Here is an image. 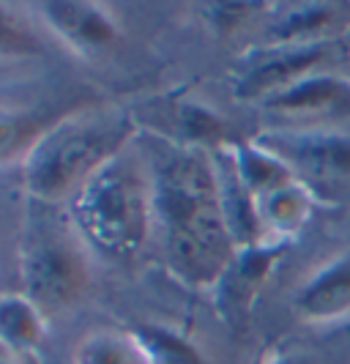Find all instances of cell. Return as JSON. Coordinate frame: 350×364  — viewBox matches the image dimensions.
<instances>
[{
    "label": "cell",
    "instance_id": "obj_15",
    "mask_svg": "<svg viewBox=\"0 0 350 364\" xmlns=\"http://www.w3.org/2000/svg\"><path fill=\"white\" fill-rule=\"evenodd\" d=\"M315 198L304 181H295L290 186H282L260 200L263 225L277 233L279 241L295 236L312 217Z\"/></svg>",
    "mask_w": 350,
    "mask_h": 364
},
{
    "label": "cell",
    "instance_id": "obj_8",
    "mask_svg": "<svg viewBox=\"0 0 350 364\" xmlns=\"http://www.w3.org/2000/svg\"><path fill=\"white\" fill-rule=\"evenodd\" d=\"M44 25L80 55H96L118 41L115 19L88 0H47L38 6Z\"/></svg>",
    "mask_w": 350,
    "mask_h": 364
},
{
    "label": "cell",
    "instance_id": "obj_19",
    "mask_svg": "<svg viewBox=\"0 0 350 364\" xmlns=\"http://www.w3.org/2000/svg\"><path fill=\"white\" fill-rule=\"evenodd\" d=\"M44 50L47 47L36 31L6 3H0V58H38Z\"/></svg>",
    "mask_w": 350,
    "mask_h": 364
},
{
    "label": "cell",
    "instance_id": "obj_7",
    "mask_svg": "<svg viewBox=\"0 0 350 364\" xmlns=\"http://www.w3.org/2000/svg\"><path fill=\"white\" fill-rule=\"evenodd\" d=\"M255 140L282 156L298 178H329L350 173V140L342 134H329L326 129H274L263 132Z\"/></svg>",
    "mask_w": 350,
    "mask_h": 364
},
{
    "label": "cell",
    "instance_id": "obj_6",
    "mask_svg": "<svg viewBox=\"0 0 350 364\" xmlns=\"http://www.w3.org/2000/svg\"><path fill=\"white\" fill-rule=\"evenodd\" d=\"M263 109L279 121L304 124V129H320L323 124L350 121V80L337 74L317 72L293 88L263 102Z\"/></svg>",
    "mask_w": 350,
    "mask_h": 364
},
{
    "label": "cell",
    "instance_id": "obj_14",
    "mask_svg": "<svg viewBox=\"0 0 350 364\" xmlns=\"http://www.w3.org/2000/svg\"><path fill=\"white\" fill-rule=\"evenodd\" d=\"M129 337L146 364H208L203 350L175 328L137 323Z\"/></svg>",
    "mask_w": 350,
    "mask_h": 364
},
{
    "label": "cell",
    "instance_id": "obj_5",
    "mask_svg": "<svg viewBox=\"0 0 350 364\" xmlns=\"http://www.w3.org/2000/svg\"><path fill=\"white\" fill-rule=\"evenodd\" d=\"M339 50L337 41L298 44V47H266L244 69L236 82V96L241 102H268L271 96L293 88L317 72H326V63Z\"/></svg>",
    "mask_w": 350,
    "mask_h": 364
},
{
    "label": "cell",
    "instance_id": "obj_4",
    "mask_svg": "<svg viewBox=\"0 0 350 364\" xmlns=\"http://www.w3.org/2000/svg\"><path fill=\"white\" fill-rule=\"evenodd\" d=\"M82 244L69 214L60 217L55 205L36 203V211L25 219L19 241L22 296H28L44 318L69 310L88 288V257Z\"/></svg>",
    "mask_w": 350,
    "mask_h": 364
},
{
    "label": "cell",
    "instance_id": "obj_11",
    "mask_svg": "<svg viewBox=\"0 0 350 364\" xmlns=\"http://www.w3.org/2000/svg\"><path fill=\"white\" fill-rule=\"evenodd\" d=\"M282 250H285V241H260L252 247H241L230 263V269L224 272V277L217 285L222 291L224 307L239 310L241 304H246L258 293L260 285L266 282L274 263L282 257Z\"/></svg>",
    "mask_w": 350,
    "mask_h": 364
},
{
    "label": "cell",
    "instance_id": "obj_1",
    "mask_svg": "<svg viewBox=\"0 0 350 364\" xmlns=\"http://www.w3.org/2000/svg\"><path fill=\"white\" fill-rule=\"evenodd\" d=\"M151 186L170 272L192 288L219 285L239 247L224 222L214 154L167 143L153 156Z\"/></svg>",
    "mask_w": 350,
    "mask_h": 364
},
{
    "label": "cell",
    "instance_id": "obj_20",
    "mask_svg": "<svg viewBox=\"0 0 350 364\" xmlns=\"http://www.w3.org/2000/svg\"><path fill=\"white\" fill-rule=\"evenodd\" d=\"M266 364H315L310 356H301V353H285V356H277Z\"/></svg>",
    "mask_w": 350,
    "mask_h": 364
},
{
    "label": "cell",
    "instance_id": "obj_9",
    "mask_svg": "<svg viewBox=\"0 0 350 364\" xmlns=\"http://www.w3.org/2000/svg\"><path fill=\"white\" fill-rule=\"evenodd\" d=\"M295 312L304 321L329 323L350 315V255L334 257L298 288L293 299Z\"/></svg>",
    "mask_w": 350,
    "mask_h": 364
},
{
    "label": "cell",
    "instance_id": "obj_21",
    "mask_svg": "<svg viewBox=\"0 0 350 364\" xmlns=\"http://www.w3.org/2000/svg\"><path fill=\"white\" fill-rule=\"evenodd\" d=\"M0 364H14V362H6V359H0Z\"/></svg>",
    "mask_w": 350,
    "mask_h": 364
},
{
    "label": "cell",
    "instance_id": "obj_16",
    "mask_svg": "<svg viewBox=\"0 0 350 364\" xmlns=\"http://www.w3.org/2000/svg\"><path fill=\"white\" fill-rule=\"evenodd\" d=\"M47 118H41L38 112L0 107V167L25 162V156L47 132Z\"/></svg>",
    "mask_w": 350,
    "mask_h": 364
},
{
    "label": "cell",
    "instance_id": "obj_10",
    "mask_svg": "<svg viewBox=\"0 0 350 364\" xmlns=\"http://www.w3.org/2000/svg\"><path fill=\"white\" fill-rule=\"evenodd\" d=\"M224 154L230 156L233 170L241 178V183L258 198H268L271 192H277L282 186L301 181L290 170V164L274 151L260 146L258 140H246V143H224Z\"/></svg>",
    "mask_w": 350,
    "mask_h": 364
},
{
    "label": "cell",
    "instance_id": "obj_12",
    "mask_svg": "<svg viewBox=\"0 0 350 364\" xmlns=\"http://www.w3.org/2000/svg\"><path fill=\"white\" fill-rule=\"evenodd\" d=\"M342 25H345V11L337 6L295 9L271 28L266 47H298V44L334 41L337 31H342Z\"/></svg>",
    "mask_w": 350,
    "mask_h": 364
},
{
    "label": "cell",
    "instance_id": "obj_2",
    "mask_svg": "<svg viewBox=\"0 0 350 364\" xmlns=\"http://www.w3.org/2000/svg\"><path fill=\"white\" fill-rule=\"evenodd\" d=\"M134 121L124 109H82L53 121L22 162V181L33 203L58 205L91 178L99 167L126 151Z\"/></svg>",
    "mask_w": 350,
    "mask_h": 364
},
{
    "label": "cell",
    "instance_id": "obj_13",
    "mask_svg": "<svg viewBox=\"0 0 350 364\" xmlns=\"http://www.w3.org/2000/svg\"><path fill=\"white\" fill-rule=\"evenodd\" d=\"M44 312L28 296H0V346L11 353H31L44 343Z\"/></svg>",
    "mask_w": 350,
    "mask_h": 364
},
{
    "label": "cell",
    "instance_id": "obj_18",
    "mask_svg": "<svg viewBox=\"0 0 350 364\" xmlns=\"http://www.w3.org/2000/svg\"><path fill=\"white\" fill-rule=\"evenodd\" d=\"M178 127L184 132V143L189 146H224V127L217 112L200 105V102H181L178 105Z\"/></svg>",
    "mask_w": 350,
    "mask_h": 364
},
{
    "label": "cell",
    "instance_id": "obj_17",
    "mask_svg": "<svg viewBox=\"0 0 350 364\" xmlns=\"http://www.w3.org/2000/svg\"><path fill=\"white\" fill-rule=\"evenodd\" d=\"M74 364H146L129 334L96 331L74 350Z\"/></svg>",
    "mask_w": 350,
    "mask_h": 364
},
{
    "label": "cell",
    "instance_id": "obj_3",
    "mask_svg": "<svg viewBox=\"0 0 350 364\" xmlns=\"http://www.w3.org/2000/svg\"><path fill=\"white\" fill-rule=\"evenodd\" d=\"M66 214L96 252L112 260H131L143 250L151 230V178L126 148L74 192Z\"/></svg>",
    "mask_w": 350,
    "mask_h": 364
}]
</instances>
